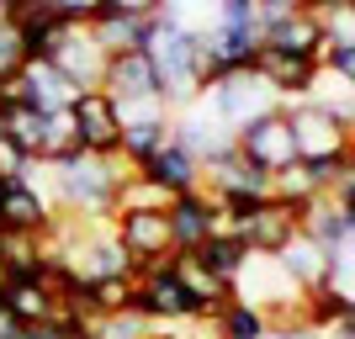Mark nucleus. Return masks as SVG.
I'll return each instance as SVG.
<instances>
[{
	"instance_id": "33",
	"label": "nucleus",
	"mask_w": 355,
	"mask_h": 339,
	"mask_svg": "<svg viewBox=\"0 0 355 339\" xmlns=\"http://www.w3.org/2000/svg\"><path fill=\"white\" fill-rule=\"evenodd\" d=\"M21 64H27L21 27H16L11 16H0V85H6V80H16V74H21Z\"/></svg>"
},
{
	"instance_id": "1",
	"label": "nucleus",
	"mask_w": 355,
	"mask_h": 339,
	"mask_svg": "<svg viewBox=\"0 0 355 339\" xmlns=\"http://www.w3.org/2000/svg\"><path fill=\"white\" fill-rule=\"evenodd\" d=\"M27 175L37 180L53 202V212H80V218H112V207H117V191L122 180L133 175V164L128 159H106V154H69L59 164H27Z\"/></svg>"
},
{
	"instance_id": "19",
	"label": "nucleus",
	"mask_w": 355,
	"mask_h": 339,
	"mask_svg": "<svg viewBox=\"0 0 355 339\" xmlns=\"http://www.w3.org/2000/svg\"><path fill=\"white\" fill-rule=\"evenodd\" d=\"M276 260H282V270L302 286V292H313V286H334V254H329L318 238H308V234H297Z\"/></svg>"
},
{
	"instance_id": "32",
	"label": "nucleus",
	"mask_w": 355,
	"mask_h": 339,
	"mask_svg": "<svg viewBox=\"0 0 355 339\" xmlns=\"http://www.w3.org/2000/svg\"><path fill=\"white\" fill-rule=\"evenodd\" d=\"M318 69H324L329 80L355 85V37H324V48H318Z\"/></svg>"
},
{
	"instance_id": "5",
	"label": "nucleus",
	"mask_w": 355,
	"mask_h": 339,
	"mask_svg": "<svg viewBox=\"0 0 355 339\" xmlns=\"http://www.w3.org/2000/svg\"><path fill=\"white\" fill-rule=\"evenodd\" d=\"M302 212H308V207H292V202L266 196V202H254L250 212L228 218V234L244 238V250H250V254H282L286 244L302 234Z\"/></svg>"
},
{
	"instance_id": "6",
	"label": "nucleus",
	"mask_w": 355,
	"mask_h": 339,
	"mask_svg": "<svg viewBox=\"0 0 355 339\" xmlns=\"http://www.w3.org/2000/svg\"><path fill=\"white\" fill-rule=\"evenodd\" d=\"M64 286H69V281H64L53 266L27 270V276H6V281H0V308L11 313L21 329H32V324H53V318H59V297H64Z\"/></svg>"
},
{
	"instance_id": "17",
	"label": "nucleus",
	"mask_w": 355,
	"mask_h": 339,
	"mask_svg": "<svg viewBox=\"0 0 355 339\" xmlns=\"http://www.w3.org/2000/svg\"><path fill=\"white\" fill-rule=\"evenodd\" d=\"M101 90H106L117 106L144 101V96H164L148 53H112V59H106V74H101Z\"/></svg>"
},
{
	"instance_id": "42",
	"label": "nucleus",
	"mask_w": 355,
	"mask_h": 339,
	"mask_svg": "<svg viewBox=\"0 0 355 339\" xmlns=\"http://www.w3.org/2000/svg\"><path fill=\"white\" fill-rule=\"evenodd\" d=\"M144 339H191V334H175V329H148Z\"/></svg>"
},
{
	"instance_id": "35",
	"label": "nucleus",
	"mask_w": 355,
	"mask_h": 339,
	"mask_svg": "<svg viewBox=\"0 0 355 339\" xmlns=\"http://www.w3.org/2000/svg\"><path fill=\"white\" fill-rule=\"evenodd\" d=\"M154 324H144L138 313H112V318H96V339H144Z\"/></svg>"
},
{
	"instance_id": "28",
	"label": "nucleus",
	"mask_w": 355,
	"mask_h": 339,
	"mask_svg": "<svg viewBox=\"0 0 355 339\" xmlns=\"http://www.w3.org/2000/svg\"><path fill=\"white\" fill-rule=\"evenodd\" d=\"M48 250L37 234H0V270L6 276H27V270H43Z\"/></svg>"
},
{
	"instance_id": "39",
	"label": "nucleus",
	"mask_w": 355,
	"mask_h": 339,
	"mask_svg": "<svg viewBox=\"0 0 355 339\" xmlns=\"http://www.w3.org/2000/svg\"><path fill=\"white\" fill-rule=\"evenodd\" d=\"M21 339H69V329H64V324H32Z\"/></svg>"
},
{
	"instance_id": "36",
	"label": "nucleus",
	"mask_w": 355,
	"mask_h": 339,
	"mask_svg": "<svg viewBox=\"0 0 355 339\" xmlns=\"http://www.w3.org/2000/svg\"><path fill=\"white\" fill-rule=\"evenodd\" d=\"M27 164H32V159L11 144L6 133H0V175H27Z\"/></svg>"
},
{
	"instance_id": "2",
	"label": "nucleus",
	"mask_w": 355,
	"mask_h": 339,
	"mask_svg": "<svg viewBox=\"0 0 355 339\" xmlns=\"http://www.w3.org/2000/svg\"><path fill=\"white\" fill-rule=\"evenodd\" d=\"M133 313L144 318V324H154V329L202 324V318H207V313H202V302H196V297L180 286L175 254H170V260H154V266L138 270V281H133Z\"/></svg>"
},
{
	"instance_id": "37",
	"label": "nucleus",
	"mask_w": 355,
	"mask_h": 339,
	"mask_svg": "<svg viewBox=\"0 0 355 339\" xmlns=\"http://www.w3.org/2000/svg\"><path fill=\"white\" fill-rule=\"evenodd\" d=\"M106 11H133V16H159V0H106Z\"/></svg>"
},
{
	"instance_id": "29",
	"label": "nucleus",
	"mask_w": 355,
	"mask_h": 339,
	"mask_svg": "<svg viewBox=\"0 0 355 339\" xmlns=\"http://www.w3.org/2000/svg\"><path fill=\"white\" fill-rule=\"evenodd\" d=\"M69 154H80V128H74L69 112H48L43 117V159L37 164H59Z\"/></svg>"
},
{
	"instance_id": "26",
	"label": "nucleus",
	"mask_w": 355,
	"mask_h": 339,
	"mask_svg": "<svg viewBox=\"0 0 355 339\" xmlns=\"http://www.w3.org/2000/svg\"><path fill=\"white\" fill-rule=\"evenodd\" d=\"M345 313H350L345 286H313V292H302V324H308L313 334H329Z\"/></svg>"
},
{
	"instance_id": "23",
	"label": "nucleus",
	"mask_w": 355,
	"mask_h": 339,
	"mask_svg": "<svg viewBox=\"0 0 355 339\" xmlns=\"http://www.w3.org/2000/svg\"><path fill=\"white\" fill-rule=\"evenodd\" d=\"M202 324L212 329V339H266L270 334V318L254 302H244V297H228L212 318H202Z\"/></svg>"
},
{
	"instance_id": "4",
	"label": "nucleus",
	"mask_w": 355,
	"mask_h": 339,
	"mask_svg": "<svg viewBox=\"0 0 355 339\" xmlns=\"http://www.w3.org/2000/svg\"><path fill=\"white\" fill-rule=\"evenodd\" d=\"M202 191L223 207V218H239V212H250L254 202H266V196H270V175H266V170H254V164L234 148V154L202 164Z\"/></svg>"
},
{
	"instance_id": "40",
	"label": "nucleus",
	"mask_w": 355,
	"mask_h": 339,
	"mask_svg": "<svg viewBox=\"0 0 355 339\" xmlns=\"http://www.w3.org/2000/svg\"><path fill=\"white\" fill-rule=\"evenodd\" d=\"M21 334H27V329H21V324L11 318V313L0 308V339H21Z\"/></svg>"
},
{
	"instance_id": "27",
	"label": "nucleus",
	"mask_w": 355,
	"mask_h": 339,
	"mask_svg": "<svg viewBox=\"0 0 355 339\" xmlns=\"http://www.w3.org/2000/svg\"><path fill=\"white\" fill-rule=\"evenodd\" d=\"M170 138H175V128H170V122H138V128H122L117 159H128L133 170H144V164L154 159V154H159Z\"/></svg>"
},
{
	"instance_id": "41",
	"label": "nucleus",
	"mask_w": 355,
	"mask_h": 339,
	"mask_svg": "<svg viewBox=\"0 0 355 339\" xmlns=\"http://www.w3.org/2000/svg\"><path fill=\"white\" fill-rule=\"evenodd\" d=\"M32 0H0V16H16V11H27Z\"/></svg>"
},
{
	"instance_id": "25",
	"label": "nucleus",
	"mask_w": 355,
	"mask_h": 339,
	"mask_svg": "<svg viewBox=\"0 0 355 339\" xmlns=\"http://www.w3.org/2000/svg\"><path fill=\"white\" fill-rule=\"evenodd\" d=\"M175 276H180V286H186V292L202 302V313H207V318L223 308V302H228V297H234V286H223V281L212 276V270L202 266L196 254H175Z\"/></svg>"
},
{
	"instance_id": "9",
	"label": "nucleus",
	"mask_w": 355,
	"mask_h": 339,
	"mask_svg": "<svg viewBox=\"0 0 355 339\" xmlns=\"http://www.w3.org/2000/svg\"><path fill=\"white\" fill-rule=\"evenodd\" d=\"M234 148L254 164V170H266V175L286 170V164L297 159V138H292V122H286V106H282V112H266V117H254V122H244V128L234 133Z\"/></svg>"
},
{
	"instance_id": "14",
	"label": "nucleus",
	"mask_w": 355,
	"mask_h": 339,
	"mask_svg": "<svg viewBox=\"0 0 355 339\" xmlns=\"http://www.w3.org/2000/svg\"><path fill=\"white\" fill-rule=\"evenodd\" d=\"M74 128H80V148L85 154H117L122 148V117H117V101L106 96V90H80L69 106Z\"/></svg>"
},
{
	"instance_id": "21",
	"label": "nucleus",
	"mask_w": 355,
	"mask_h": 339,
	"mask_svg": "<svg viewBox=\"0 0 355 339\" xmlns=\"http://www.w3.org/2000/svg\"><path fill=\"white\" fill-rule=\"evenodd\" d=\"M302 234L318 238L329 254H340L345 244H350V234H355V218L334 196H318V202H308V212H302Z\"/></svg>"
},
{
	"instance_id": "8",
	"label": "nucleus",
	"mask_w": 355,
	"mask_h": 339,
	"mask_svg": "<svg viewBox=\"0 0 355 339\" xmlns=\"http://www.w3.org/2000/svg\"><path fill=\"white\" fill-rule=\"evenodd\" d=\"M286 122H292V138H297V159H345L355 148V133L318 101H292Z\"/></svg>"
},
{
	"instance_id": "10",
	"label": "nucleus",
	"mask_w": 355,
	"mask_h": 339,
	"mask_svg": "<svg viewBox=\"0 0 355 339\" xmlns=\"http://www.w3.org/2000/svg\"><path fill=\"white\" fill-rule=\"evenodd\" d=\"M112 234H117V244L138 260V270L154 266V260H170V254H175V244H170V212H164V207L112 212Z\"/></svg>"
},
{
	"instance_id": "13",
	"label": "nucleus",
	"mask_w": 355,
	"mask_h": 339,
	"mask_svg": "<svg viewBox=\"0 0 355 339\" xmlns=\"http://www.w3.org/2000/svg\"><path fill=\"white\" fill-rule=\"evenodd\" d=\"M164 212H170V244H175V254L202 250L212 234H223V228H228L223 207L212 202L207 191H186V196H175Z\"/></svg>"
},
{
	"instance_id": "22",
	"label": "nucleus",
	"mask_w": 355,
	"mask_h": 339,
	"mask_svg": "<svg viewBox=\"0 0 355 339\" xmlns=\"http://www.w3.org/2000/svg\"><path fill=\"white\" fill-rule=\"evenodd\" d=\"M324 21L313 11H302L297 6L286 21H276V27H266V48H286V53H308V59H318V48H324Z\"/></svg>"
},
{
	"instance_id": "43",
	"label": "nucleus",
	"mask_w": 355,
	"mask_h": 339,
	"mask_svg": "<svg viewBox=\"0 0 355 339\" xmlns=\"http://www.w3.org/2000/svg\"><path fill=\"white\" fill-rule=\"evenodd\" d=\"M302 11H324V6H334V0H297Z\"/></svg>"
},
{
	"instance_id": "31",
	"label": "nucleus",
	"mask_w": 355,
	"mask_h": 339,
	"mask_svg": "<svg viewBox=\"0 0 355 339\" xmlns=\"http://www.w3.org/2000/svg\"><path fill=\"white\" fill-rule=\"evenodd\" d=\"M133 207H170V191H164V186H154L144 170H133V175L122 180L117 207H112V212H133Z\"/></svg>"
},
{
	"instance_id": "12",
	"label": "nucleus",
	"mask_w": 355,
	"mask_h": 339,
	"mask_svg": "<svg viewBox=\"0 0 355 339\" xmlns=\"http://www.w3.org/2000/svg\"><path fill=\"white\" fill-rule=\"evenodd\" d=\"M254 74L266 80L276 96H282V106L292 101H308L313 85H318V59H308V53H286V48H266L260 43V53H254Z\"/></svg>"
},
{
	"instance_id": "38",
	"label": "nucleus",
	"mask_w": 355,
	"mask_h": 339,
	"mask_svg": "<svg viewBox=\"0 0 355 339\" xmlns=\"http://www.w3.org/2000/svg\"><path fill=\"white\" fill-rule=\"evenodd\" d=\"M266 339H324V334H313L308 324H282V329H270Z\"/></svg>"
},
{
	"instance_id": "20",
	"label": "nucleus",
	"mask_w": 355,
	"mask_h": 339,
	"mask_svg": "<svg viewBox=\"0 0 355 339\" xmlns=\"http://www.w3.org/2000/svg\"><path fill=\"white\" fill-rule=\"evenodd\" d=\"M144 175L154 180V186H164V191H170V202H175V196H186V191H202V159H196V154H186L175 138H170V144H164L159 154L144 164Z\"/></svg>"
},
{
	"instance_id": "7",
	"label": "nucleus",
	"mask_w": 355,
	"mask_h": 339,
	"mask_svg": "<svg viewBox=\"0 0 355 339\" xmlns=\"http://www.w3.org/2000/svg\"><path fill=\"white\" fill-rule=\"evenodd\" d=\"M202 101L218 112V122L223 128H244V122H254V117H266V112H282V96L260 80L254 69H244V74H228V80H218V85H207L202 90Z\"/></svg>"
},
{
	"instance_id": "34",
	"label": "nucleus",
	"mask_w": 355,
	"mask_h": 339,
	"mask_svg": "<svg viewBox=\"0 0 355 339\" xmlns=\"http://www.w3.org/2000/svg\"><path fill=\"white\" fill-rule=\"evenodd\" d=\"M37 11L59 16V21H69V27H90L96 16L106 11V0H32Z\"/></svg>"
},
{
	"instance_id": "16",
	"label": "nucleus",
	"mask_w": 355,
	"mask_h": 339,
	"mask_svg": "<svg viewBox=\"0 0 355 339\" xmlns=\"http://www.w3.org/2000/svg\"><path fill=\"white\" fill-rule=\"evenodd\" d=\"M48 64H59L80 90H101V74H106V48L96 43L90 27H64L59 43L48 48Z\"/></svg>"
},
{
	"instance_id": "24",
	"label": "nucleus",
	"mask_w": 355,
	"mask_h": 339,
	"mask_svg": "<svg viewBox=\"0 0 355 339\" xmlns=\"http://www.w3.org/2000/svg\"><path fill=\"white\" fill-rule=\"evenodd\" d=\"M196 260H202V266L212 270V276L223 281V286H234L239 276H244V266H250V250H244V238L239 234H228V228H223V234H212L207 244H202V250H191Z\"/></svg>"
},
{
	"instance_id": "18",
	"label": "nucleus",
	"mask_w": 355,
	"mask_h": 339,
	"mask_svg": "<svg viewBox=\"0 0 355 339\" xmlns=\"http://www.w3.org/2000/svg\"><path fill=\"white\" fill-rule=\"evenodd\" d=\"M154 21H159V16L101 11L96 21H90V32H96V43H101V48H106V59H112V53H144L148 37H154Z\"/></svg>"
},
{
	"instance_id": "15",
	"label": "nucleus",
	"mask_w": 355,
	"mask_h": 339,
	"mask_svg": "<svg viewBox=\"0 0 355 339\" xmlns=\"http://www.w3.org/2000/svg\"><path fill=\"white\" fill-rule=\"evenodd\" d=\"M11 90H16V101H27L32 112H69L74 96H80V85L48 59H27L21 74L11 80Z\"/></svg>"
},
{
	"instance_id": "30",
	"label": "nucleus",
	"mask_w": 355,
	"mask_h": 339,
	"mask_svg": "<svg viewBox=\"0 0 355 339\" xmlns=\"http://www.w3.org/2000/svg\"><path fill=\"white\" fill-rule=\"evenodd\" d=\"M308 101H318V106H329L334 117L345 122L355 133V85H345V80H329V74H318V85H313V96Z\"/></svg>"
},
{
	"instance_id": "11",
	"label": "nucleus",
	"mask_w": 355,
	"mask_h": 339,
	"mask_svg": "<svg viewBox=\"0 0 355 339\" xmlns=\"http://www.w3.org/2000/svg\"><path fill=\"white\" fill-rule=\"evenodd\" d=\"M53 202L32 175H0V234H48Z\"/></svg>"
},
{
	"instance_id": "3",
	"label": "nucleus",
	"mask_w": 355,
	"mask_h": 339,
	"mask_svg": "<svg viewBox=\"0 0 355 339\" xmlns=\"http://www.w3.org/2000/svg\"><path fill=\"white\" fill-rule=\"evenodd\" d=\"M148 59H154V74H159V90H164V101L175 106H191L196 96H202V69H196V37L191 32H180L170 27V21H154V37H148L144 48Z\"/></svg>"
}]
</instances>
